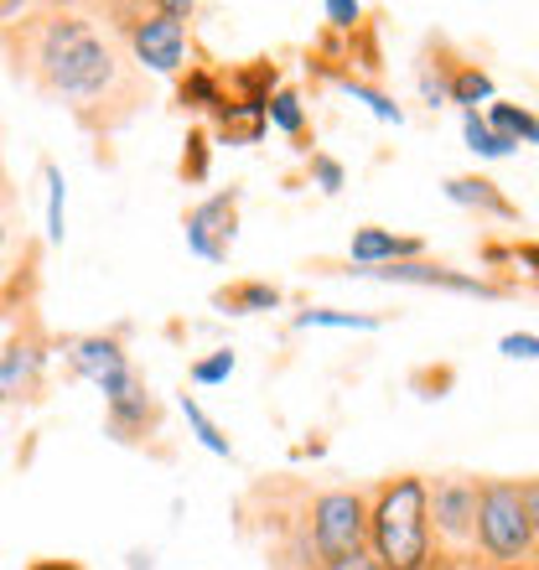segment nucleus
Wrapping results in <instances>:
<instances>
[{
    "mask_svg": "<svg viewBox=\"0 0 539 570\" xmlns=\"http://www.w3.org/2000/svg\"><path fill=\"white\" fill-rule=\"evenodd\" d=\"M0 52L11 78L62 105L89 136H115L150 105V78L125 58L94 11L78 6H31L0 27Z\"/></svg>",
    "mask_w": 539,
    "mask_h": 570,
    "instance_id": "obj_1",
    "label": "nucleus"
},
{
    "mask_svg": "<svg viewBox=\"0 0 539 570\" xmlns=\"http://www.w3.org/2000/svg\"><path fill=\"white\" fill-rule=\"evenodd\" d=\"M369 556L379 570H431L435 540L425 519V478L394 472L369 488Z\"/></svg>",
    "mask_w": 539,
    "mask_h": 570,
    "instance_id": "obj_2",
    "label": "nucleus"
},
{
    "mask_svg": "<svg viewBox=\"0 0 539 570\" xmlns=\"http://www.w3.org/2000/svg\"><path fill=\"white\" fill-rule=\"evenodd\" d=\"M478 556L493 570H535L539 544V482L478 478Z\"/></svg>",
    "mask_w": 539,
    "mask_h": 570,
    "instance_id": "obj_3",
    "label": "nucleus"
},
{
    "mask_svg": "<svg viewBox=\"0 0 539 570\" xmlns=\"http://www.w3.org/2000/svg\"><path fill=\"white\" fill-rule=\"evenodd\" d=\"M306 513H312V488L301 478H270L244 493V529L259 534L270 570H316Z\"/></svg>",
    "mask_w": 539,
    "mask_h": 570,
    "instance_id": "obj_4",
    "label": "nucleus"
},
{
    "mask_svg": "<svg viewBox=\"0 0 539 570\" xmlns=\"http://www.w3.org/2000/svg\"><path fill=\"white\" fill-rule=\"evenodd\" d=\"M94 21H109V37L125 47V58L140 73H182L187 62V21L166 16L161 6H99Z\"/></svg>",
    "mask_w": 539,
    "mask_h": 570,
    "instance_id": "obj_5",
    "label": "nucleus"
},
{
    "mask_svg": "<svg viewBox=\"0 0 539 570\" xmlns=\"http://www.w3.org/2000/svg\"><path fill=\"white\" fill-rule=\"evenodd\" d=\"M312 556L316 566L369 550V493L363 488H312Z\"/></svg>",
    "mask_w": 539,
    "mask_h": 570,
    "instance_id": "obj_6",
    "label": "nucleus"
},
{
    "mask_svg": "<svg viewBox=\"0 0 539 570\" xmlns=\"http://www.w3.org/2000/svg\"><path fill=\"white\" fill-rule=\"evenodd\" d=\"M425 519H431L435 560H472L478 556V478L447 472V478L425 482Z\"/></svg>",
    "mask_w": 539,
    "mask_h": 570,
    "instance_id": "obj_7",
    "label": "nucleus"
},
{
    "mask_svg": "<svg viewBox=\"0 0 539 570\" xmlns=\"http://www.w3.org/2000/svg\"><path fill=\"white\" fill-rule=\"evenodd\" d=\"M47 363H52V337H47L42 316L27 312L16 322L11 343L0 347V405L6 400H37L47 384Z\"/></svg>",
    "mask_w": 539,
    "mask_h": 570,
    "instance_id": "obj_8",
    "label": "nucleus"
},
{
    "mask_svg": "<svg viewBox=\"0 0 539 570\" xmlns=\"http://www.w3.org/2000/svg\"><path fill=\"white\" fill-rule=\"evenodd\" d=\"M37 285H42V244L0 213V316L37 312Z\"/></svg>",
    "mask_w": 539,
    "mask_h": 570,
    "instance_id": "obj_9",
    "label": "nucleus"
},
{
    "mask_svg": "<svg viewBox=\"0 0 539 570\" xmlns=\"http://www.w3.org/2000/svg\"><path fill=\"white\" fill-rule=\"evenodd\" d=\"M105 425L115 441H125V446H135V441H150V435L161 431V400L146 390V379L125 374L115 390H105Z\"/></svg>",
    "mask_w": 539,
    "mask_h": 570,
    "instance_id": "obj_10",
    "label": "nucleus"
},
{
    "mask_svg": "<svg viewBox=\"0 0 539 570\" xmlns=\"http://www.w3.org/2000/svg\"><path fill=\"white\" fill-rule=\"evenodd\" d=\"M234 234H239V187L213 193L208 203H197V208L187 213V249H193L197 259L224 265L228 249H234Z\"/></svg>",
    "mask_w": 539,
    "mask_h": 570,
    "instance_id": "obj_11",
    "label": "nucleus"
},
{
    "mask_svg": "<svg viewBox=\"0 0 539 570\" xmlns=\"http://www.w3.org/2000/svg\"><path fill=\"white\" fill-rule=\"evenodd\" d=\"M347 275H369V281H394V285H441V291H457V296H482V301L503 296V285L482 281V275L447 271V265H435V259H394V265H374V271H347Z\"/></svg>",
    "mask_w": 539,
    "mask_h": 570,
    "instance_id": "obj_12",
    "label": "nucleus"
},
{
    "mask_svg": "<svg viewBox=\"0 0 539 570\" xmlns=\"http://www.w3.org/2000/svg\"><path fill=\"white\" fill-rule=\"evenodd\" d=\"M62 358H68V374L74 379H89L99 390H115L125 374H130V353L115 332H94V337H74V343L62 347Z\"/></svg>",
    "mask_w": 539,
    "mask_h": 570,
    "instance_id": "obj_13",
    "label": "nucleus"
},
{
    "mask_svg": "<svg viewBox=\"0 0 539 570\" xmlns=\"http://www.w3.org/2000/svg\"><path fill=\"white\" fill-rule=\"evenodd\" d=\"M420 249H425L420 239H400V234H390V228H359V234H353V244H347V255H353V265H359V271L394 265V259H420Z\"/></svg>",
    "mask_w": 539,
    "mask_h": 570,
    "instance_id": "obj_14",
    "label": "nucleus"
},
{
    "mask_svg": "<svg viewBox=\"0 0 539 570\" xmlns=\"http://www.w3.org/2000/svg\"><path fill=\"white\" fill-rule=\"evenodd\" d=\"M218 78H224V99L265 109V99L275 94V83H281V68L270 58H255V62H244V68H228V73H218Z\"/></svg>",
    "mask_w": 539,
    "mask_h": 570,
    "instance_id": "obj_15",
    "label": "nucleus"
},
{
    "mask_svg": "<svg viewBox=\"0 0 539 570\" xmlns=\"http://www.w3.org/2000/svg\"><path fill=\"white\" fill-rule=\"evenodd\" d=\"M447 197H451V203H462V208H478L482 218L519 224V208H513L509 197L498 193V181H488V177H451L447 181Z\"/></svg>",
    "mask_w": 539,
    "mask_h": 570,
    "instance_id": "obj_16",
    "label": "nucleus"
},
{
    "mask_svg": "<svg viewBox=\"0 0 539 570\" xmlns=\"http://www.w3.org/2000/svg\"><path fill=\"white\" fill-rule=\"evenodd\" d=\"M281 301H285L281 285H270V281H234V285H224V291H213V306H218V312H234V316L275 312Z\"/></svg>",
    "mask_w": 539,
    "mask_h": 570,
    "instance_id": "obj_17",
    "label": "nucleus"
},
{
    "mask_svg": "<svg viewBox=\"0 0 539 570\" xmlns=\"http://www.w3.org/2000/svg\"><path fill=\"white\" fill-rule=\"evenodd\" d=\"M482 125H488L498 140H509V146H535L539 140L535 115H529L525 105H509V99H488V120Z\"/></svg>",
    "mask_w": 539,
    "mask_h": 570,
    "instance_id": "obj_18",
    "label": "nucleus"
},
{
    "mask_svg": "<svg viewBox=\"0 0 539 570\" xmlns=\"http://www.w3.org/2000/svg\"><path fill=\"white\" fill-rule=\"evenodd\" d=\"M265 125H275L281 136L296 140V150H312V136H306V105H301L296 89H275L265 99Z\"/></svg>",
    "mask_w": 539,
    "mask_h": 570,
    "instance_id": "obj_19",
    "label": "nucleus"
},
{
    "mask_svg": "<svg viewBox=\"0 0 539 570\" xmlns=\"http://www.w3.org/2000/svg\"><path fill=\"white\" fill-rule=\"evenodd\" d=\"M177 99L182 109H193V115H213L218 109V99H224V78H218V68H187V73L177 78Z\"/></svg>",
    "mask_w": 539,
    "mask_h": 570,
    "instance_id": "obj_20",
    "label": "nucleus"
},
{
    "mask_svg": "<svg viewBox=\"0 0 539 570\" xmlns=\"http://www.w3.org/2000/svg\"><path fill=\"white\" fill-rule=\"evenodd\" d=\"M451 62H457V52H451L441 37L435 42H425V58H420V94H425V105L441 109L447 105V78H451Z\"/></svg>",
    "mask_w": 539,
    "mask_h": 570,
    "instance_id": "obj_21",
    "label": "nucleus"
},
{
    "mask_svg": "<svg viewBox=\"0 0 539 570\" xmlns=\"http://www.w3.org/2000/svg\"><path fill=\"white\" fill-rule=\"evenodd\" d=\"M482 99H493V78L482 73L478 62L457 58L451 62V78H447V105H462V109H478Z\"/></svg>",
    "mask_w": 539,
    "mask_h": 570,
    "instance_id": "obj_22",
    "label": "nucleus"
},
{
    "mask_svg": "<svg viewBox=\"0 0 539 570\" xmlns=\"http://www.w3.org/2000/svg\"><path fill=\"white\" fill-rule=\"evenodd\" d=\"M332 83H337V89H347V94H353V99H363V105L374 109L379 120H394V125H400V120H404V109H400V105H394L390 94H379V89H374V83H363V78H359V73H332Z\"/></svg>",
    "mask_w": 539,
    "mask_h": 570,
    "instance_id": "obj_23",
    "label": "nucleus"
},
{
    "mask_svg": "<svg viewBox=\"0 0 539 570\" xmlns=\"http://www.w3.org/2000/svg\"><path fill=\"white\" fill-rule=\"evenodd\" d=\"M208 130H187V150H182V181H203L208 177Z\"/></svg>",
    "mask_w": 539,
    "mask_h": 570,
    "instance_id": "obj_24",
    "label": "nucleus"
},
{
    "mask_svg": "<svg viewBox=\"0 0 539 570\" xmlns=\"http://www.w3.org/2000/svg\"><path fill=\"white\" fill-rule=\"evenodd\" d=\"M182 415H187V425H193L197 441H203V446H208L213 456H234V451H228V441L218 435V425H213L208 415H203V405H197V400H182Z\"/></svg>",
    "mask_w": 539,
    "mask_h": 570,
    "instance_id": "obj_25",
    "label": "nucleus"
},
{
    "mask_svg": "<svg viewBox=\"0 0 539 570\" xmlns=\"http://www.w3.org/2000/svg\"><path fill=\"white\" fill-rule=\"evenodd\" d=\"M462 130H467V146L478 150V156H509V140H498L488 125H482V115L478 109H467V120H462Z\"/></svg>",
    "mask_w": 539,
    "mask_h": 570,
    "instance_id": "obj_26",
    "label": "nucleus"
},
{
    "mask_svg": "<svg viewBox=\"0 0 539 570\" xmlns=\"http://www.w3.org/2000/svg\"><path fill=\"white\" fill-rule=\"evenodd\" d=\"M296 327H359V332H374L379 316H359V312H301Z\"/></svg>",
    "mask_w": 539,
    "mask_h": 570,
    "instance_id": "obj_27",
    "label": "nucleus"
},
{
    "mask_svg": "<svg viewBox=\"0 0 539 570\" xmlns=\"http://www.w3.org/2000/svg\"><path fill=\"white\" fill-rule=\"evenodd\" d=\"M42 177H47V239H62V171L47 161Z\"/></svg>",
    "mask_w": 539,
    "mask_h": 570,
    "instance_id": "obj_28",
    "label": "nucleus"
},
{
    "mask_svg": "<svg viewBox=\"0 0 539 570\" xmlns=\"http://www.w3.org/2000/svg\"><path fill=\"white\" fill-rule=\"evenodd\" d=\"M228 374H234V353H228V347H218V353L193 363V384H224Z\"/></svg>",
    "mask_w": 539,
    "mask_h": 570,
    "instance_id": "obj_29",
    "label": "nucleus"
},
{
    "mask_svg": "<svg viewBox=\"0 0 539 570\" xmlns=\"http://www.w3.org/2000/svg\"><path fill=\"white\" fill-rule=\"evenodd\" d=\"M322 16L332 21V31H359L363 27V6H353V0H327Z\"/></svg>",
    "mask_w": 539,
    "mask_h": 570,
    "instance_id": "obj_30",
    "label": "nucleus"
},
{
    "mask_svg": "<svg viewBox=\"0 0 539 570\" xmlns=\"http://www.w3.org/2000/svg\"><path fill=\"white\" fill-rule=\"evenodd\" d=\"M312 181L322 193H343V166L332 161V156H322V150H312Z\"/></svg>",
    "mask_w": 539,
    "mask_h": 570,
    "instance_id": "obj_31",
    "label": "nucleus"
},
{
    "mask_svg": "<svg viewBox=\"0 0 539 570\" xmlns=\"http://www.w3.org/2000/svg\"><path fill=\"white\" fill-rule=\"evenodd\" d=\"M503 353H509V358H535V353H539V337H535V332H513V337H503Z\"/></svg>",
    "mask_w": 539,
    "mask_h": 570,
    "instance_id": "obj_32",
    "label": "nucleus"
},
{
    "mask_svg": "<svg viewBox=\"0 0 539 570\" xmlns=\"http://www.w3.org/2000/svg\"><path fill=\"white\" fill-rule=\"evenodd\" d=\"M0 213L6 218L16 213V177H11V166H6V146H0Z\"/></svg>",
    "mask_w": 539,
    "mask_h": 570,
    "instance_id": "obj_33",
    "label": "nucleus"
},
{
    "mask_svg": "<svg viewBox=\"0 0 539 570\" xmlns=\"http://www.w3.org/2000/svg\"><path fill=\"white\" fill-rule=\"evenodd\" d=\"M316 570H379V560L363 550V556H343V560H327V566H316Z\"/></svg>",
    "mask_w": 539,
    "mask_h": 570,
    "instance_id": "obj_34",
    "label": "nucleus"
},
{
    "mask_svg": "<svg viewBox=\"0 0 539 570\" xmlns=\"http://www.w3.org/2000/svg\"><path fill=\"white\" fill-rule=\"evenodd\" d=\"M31 570H84V566H74V560H37Z\"/></svg>",
    "mask_w": 539,
    "mask_h": 570,
    "instance_id": "obj_35",
    "label": "nucleus"
},
{
    "mask_svg": "<svg viewBox=\"0 0 539 570\" xmlns=\"http://www.w3.org/2000/svg\"><path fill=\"white\" fill-rule=\"evenodd\" d=\"M457 566H462V560H435L431 570H457Z\"/></svg>",
    "mask_w": 539,
    "mask_h": 570,
    "instance_id": "obj_36",
    "label": "nucleus"
}]
</instances>
